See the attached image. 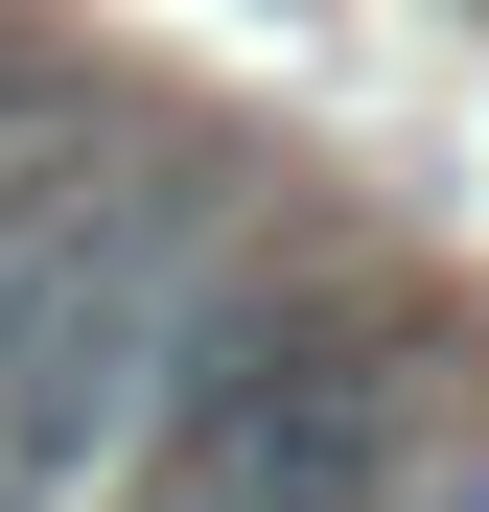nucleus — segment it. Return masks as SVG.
<instances>
[{"mask_svg":"<svg viewBox=\"0 0 489 512\" xmlns=\"http://www.w3.org/2000/svg\"><path fill=\"white\" fill-rule=\"evenodd\" d=\"M420 512H489V466H443V489H420Z\"/></svg>","mask_w":489,"mask_h":512,"instance_id":"f03ea898","label":"nucleus"},{"mask_svg":"<svg viewBox=\"0 0 489 512\" xmlns=\"http://www.w3.org/2000/svg\"><path fill=\"white\" fill-rule=\"evenodd\" d=\"M70 140H94V117L0 94V326H24V256H47V210H70Z\"/></svg>","mask_w":489,"mask_h":512,"instance_id":"f257e3e1","label":"nucleus"},{"mask_svg":"<svg viewBox=\"0 0 489 512\" xmlns=\"http://www.w3.org/2000/svg\"><path fill=\"white\" fill-rule=\"evenodd\" d=\"M163 512H210V489H163Z\"/></svg>","mask_w":489,"mask_h":512,"instance_id":"7ed1b4c3","label":"nucleus"}]
</instances>
